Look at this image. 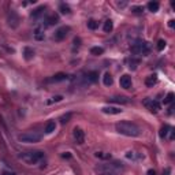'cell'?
Returning a JSON list of instances; mask_svg holds the SVG:
<instances>
[{"label":"cell","mask_w":175,"mask_h":175,"mask_svg":"<svg viewBox=\"0 0 175 175\" xmlns=\"http://www.w3.org/2000/svg\"><path fill=\"white\" fill-rule=\"evenodd\" d=\"M115 129L119 134H123L126 137H138L141 134V129L136 123H131L127 120H122L115 125Z\"/></svg>","instance_id":"6da1fadb"},{"label":"cell","mask_w":175,"mask_h":175,"mask_svg":"<svg viewBox=\"0 0 175 175\" xmlns=\"http://www.w3.org/2000/svg\"><path fill=\"white\" fill-rule=\"evenodd\" d=\"M97 171H99L100 175H119L123 171V166H122V163L114 162L111 164H103V166H100L97 168Z\"/></svg>","instance_id":"7a4b0ae2"},{"label":"cell","mask_w":175,"mask_h":175,"mask_svg":"<svg viewBox=\"0 0 175 175\" xmlns=\"http://www.w3.org/2000/svg\"><path fill=\"white\" fill-rule=\"evenodd\" d=\"M19 159L26 164H36L44 157V153L41 150H30V152H23L19 155Z\"/></svg>","instance_id":"3957f363"},{"label":"cell","mask_w":175,"mask_h":175,"mask_svg":"<svg viewBox=\"0 0 175 175\" xmlns=\"http://www.w3.org/2000/svg\"><path fill=\"white\" fill-rule=\"evenodd\" d=\"M19 141L25 142V144H36L38 141H41L43 138V134L40 131H34V130H29V131H25L19 136Z\"/></svg>","instance_id":"277c9868"},{"label":"cell","mask_w":175,"mask_h":175,"mask_svg":"<svg viewBox=\"0 0 175 175\" xmlns=\"http://www.w3.org/2000/svg\"><path fill=\"white\" fill-rule=\"evenodd\" d=\"M149 49H150L149 43L142 41V40H138V41H136V43L130 47L131 53H134V55H142V56H146V55L149 53Z\"/></svg>","instance_id":"5b68a950"},{"label":"cell","mask_w":175,"mask_h":175,"mask_svg":"<svg viewBox=\"0 0 175 175\" xmlns=\"http://www.w3.org/2000/svg\"><path fill=\"white\" fill-rule=\"evenodd\" d=\"M69 33H70V27L69 26H62V27H59L56 31H55V40L56 41H63L64 38L69 36Z\"/></svg>","instance_id":"8992f818"},{"label":"cell","mask_w":175,"mask_h":175,"mask_svg":"<svg viewBox=\"0 0 175 175\" xmlns=\"http://www.w3.org/2000/svg\"><path fill=\"white\" fill-rule=\"evenodd\" d=\"M73 136H74L77 144H83V141H85V133H83V130H82V129H79V127H75Z\"/></svg>","instance_id":"52a82bcc"},{"label":"cell","mask_w":175,"mask_h":175,"mask_svg":"<svg viewBox=\"0 0 175 175\" xmlns=\"http://www.w3.org/2000/svg\"><path fill=\"white\" fill-rule=\"evenodd\" d=\"M119 83H120V86L123 88V89H130L131 85H133V82H131V77L130 75H122L120 77V79H119Z\"/></svg>","instance_id":"ba28073f"},{"label":"cell","mask_w":175,"mask_h":175,"mask_svg":"<svg viewBox=\"0 0 175 175\" xmlns=\"http://www.w3.org/2000/svg\"><path fill=\"white\" fill-rule=\"evenodd\" d=\"M144 104L149 108L152 112H159V111H160V104H159V101H156V100H145Z\"/></svg>","instance_id":"9c48e42d"},{"label":"cell","mask_w":175,"mask_h":175,"mask_svg":"<svg viewBox=\"0 0 175 175\" xmlns=\"http://www.w3.org/2000/svg\"><path fill=\"white\" fill-rule=\"evenodd\" d=\"M8 25L11 26V27H17L19 25V18L14 11H11V13L8 14Z\"/></svg>","instance_id":"30bf717a"},{"label":"cell","mask_w":175,"mask_h":175,"mask_svg":"<svg viewBox=\"0 0 175 175\" xmlns=\"http://www.w3.org/2000/svg\"><path fill=\"white\" fill-rule=\"evenodd\" d=\"M101 111L104 114H108V115H118V114L122 112V110L118 107H103Z\"/></svg>","instance_id":"8fae6325"},{"label":"cell","mask_w":175,"mask_h":175,"mask_svg":"<svg viewBox=\"0 0 175 175\" xmlns=\"http://www.w3.org/2000/svg\"><path fill=\"white\" fill-rule=\"evenodd\" d=\"M156 83H157V75L156 74H152V75H149V77L145 78V85L148 88H153Z\"/></svg>","instance_id":"7c38bea8"},{"label":"cell","mask_w":175,"mask_h":175,"mask_svg":"<svg viewBox=\"0 0 175 175\" xmlns=\"http://www.w3.org/2000/svg\"><path fill=\"white\" fill-rule=\"evenodd\" d=\"M110 101L111 103H118V104H127L130 103V100L125 97V96H115V97H110Z\"/></svg>","instance_id":"4fadbf2b"},{"label":"cell","mask_w":175,"mask_h":175,"mask_svg":"<svg viewBox=\"0 0 175 175\" xmlns=\"http://www.w3.org/2000/svg\"><path fill=\"white\" fill-rule=\"evenodd\" d=\"M64 79H67V75L64 74V73H57L52 78H49L47 82H60V81H64Z\"/></svg>","instance_id":"5bb4252c"},{"label":"cell","mask_w":175,"mask_h":175,"mask_svg":"<svg viewBox=\"0 0 175 175\" xmlns=\"http://www.w3.org/2000/svg\"><path fill=\"white\" fill-rule=\"evenodd\" d=\"M99 79V73L97 71H90L86 74V81L88 82H96Z\"/></svg>","instance_id":"9a60e30c"},{"label":"cell","mask_w":175,"mask_h":175,"mask_svg":"<svg viewBox=\"0 0 175 175\" xmlns=\"http://www.w3.org/2000/svg\"><path fill=\"white\" fill-rule=\"evenodd\" d=\"M126 157L127 159H131V160H141L144 159V156L141 153H137V152H127L126 153Z\"/></svg>","instance_id":"2e32d148"},{"label":"cell","mask_w":175,"mask_h":175,"mask_svg":"<svg viewBox=\"0 0 175 175\" xmlns=\"http://www.w3.org/2000/svg\"><path fill=\"white\" fill-rule=\"evenodd\" d=\"M55 130H56V123H55L53 120L48 122L47 126H45V133H47V134H51V133H53Z\"/></svg>","instance_id":"e0dca14e"},{"label":"cell","mask_w":175,"mask_h":175,"mask_svg":"<svg viewBox=\"0 0 175 175\" xmlns=\"http://www.w3.org/2000/svg\"><path fill=\"white\" fill-rule=\"evenodd\" d=\"M33 56H34V51L31 49V48H29V47H26L25 49H23V57H25L26 60H30V59H33Z\"/></svg>","instance_id":"ac0fdd59"},{"label":"cell","mask_w":175,"mask_h":175,"mask_svg":"<svg viewBox=\"0 0 175 175\" xmlns=\"http://www.w3.org/2000/svg\"><path fill=\"white\" fill-rule=\"evenodd\" d=\"M112 82H114V79H112V77H111V74H110V73H106L104 77H103V83H104L106 86H111Z\"/></svg>","instance_id":"d6986e66"},{"label":"cell","mask_w":175,"mask_h":175,"mask_svg":"<svg viewBox=\"0 0 175 175\" xmlns=\"http://www.w3.org/2000/svg\"><path fill=\"white\" fill-rule=\"evenodd\" d=\"M47 25L48 26H52V25H56L57 22H59V17L57 15H49L48 18H47Z\"/></svg>","instance_id":"ffe728a7"},{"label":"cell","mask_w":175,"mask_h":175,"mask_svg":"<svg viewBox=\"0 0 175 175\" xmlns=\"http://www.w3.org/2000/svg\"><path fill=\"white\" fill-rule=\"evenodd\" d=\"M114 29V23L111 19H108V21H106L104 22V26H103V30L106 31V33H111Z\"/></svg>","instance_id":"44dd1931"},{"label":"cell","mask_w":175,"mask_h":175,"mask_svg":"<svg viewBox=\"0 0 175 175\" xmlns=\"http://www.w3.org/2000/svg\"><path fill=\"white\" fill-rule=\"evenodd\" d=\"M146 7H148V10H149L150 13H156L160 6H159V3H157V1H149Z\"/></svg>","instance_id":"7402d4cb"},{"label":"cell","mask_w":175,"mask_h":175,"mask_svg":"<svg viewBox=\"0 0 175 175\" xmlns=\"http://www.w3.org/2000/svg\"><path fill=\"white\" fill-rule=\"evenodd\" d=\"M140 63H141V60H140V59H137V57H131L130 60H129V67H130L131 70H136Z\"/></svg>","instance_id":"603a6c76"},{"label":"cell","mask_w":175,"mask_h":175,"mask_svg":"<svg viewBox=\"0 0 175 175\" xmlns=\"http://www.w3.org/2000/svg\"><path fill=\"white\" fill-rule=\"evenodd\" d=\"M34 37L36 40H44V27H37L36 30H34Z\"/></svg>","instance_id":"cb8c5ba5"},{"label":"cell","mask_w":175,"mask_h":175,"mask_svg":"<svg viewBox=\"0 0 175 175\" xmlns=\"http://www.w3.org/2000/svg\"><path fill=\"white\" fill-rule=\"evenodd\" d=\"M44 11H45V7H38L37 10H34V11H33V13L30 14L31 15V18H37V17H40V15H41V14L44 13Z\"/></svg>","instance_id":"d4e9b609"},{"label":"cell","mask_w":175,"mask_h":175,"mask_svg":"<svg viewBox=\"0 0 175 175\" xmlns=\"http://www.w3.org/2000/svg\"><path fill=\"white\" fill-rule=\"evenodd\" d=\"M96 157L103 159V160H110V159H111V153H106V152H96Z\"/></svg>","instance_id":"484cf974"},{"label":"cell","mask_w":175,"mask_h":175,"mask_svg":"<svg viewBox=\"0 0 175 175\" xmlns=\"http://www.w3.org/2000/svg\"><path fill=\"white\" fill-rule=\"evenodd\" d=\"M103 52H104V49H103L101 47H93V48L90 49V53L94 55V56H99V55H101Z\"/></svg>","instance_id":"4316f807"},{"label":"cell","mask_w":175,"mask_h":175,"mask_svg":"<svg viewBox=\"0 0 175 175\" xmlns=\"http://www.w3.org/2000/svg\"><path fill=\"white\" fill-rule=\"evenodd\" d=\"M174 97H175V94L172 93V92H170V93L166 96V99H164V104H171V103L174 101Z\"/></svg>","instance_id":"83f0119b"},{"label":"cell","mask_w":175,"mask_h":175,"mask_svg":"<svg viewBox=\"0 0 175 175\" xmlns=\"http://www.w3.org/2000/svg\"><path fill=\"white\" fill-rule=\"evenodd\" d=\"M88 27H89L90 30H96V29L99 27V23H97L96 21H93V19H90V21L88 22Z\"/></svg>","instance_id":"f1b7e54d"},{"label":"cell","mask_w":175,"mask_h":175,"mask_svg":"<svg viewBox=\"0 0 175 175\" xmlns=\"http://www.w3.org/2000/svg\"><path fill=\"white\" fill-rule=\"evenodd\" d=\"M59 10H60V13H62V14H70V13H71V11H70V7L66 6L64 3H62V4H60Z\"/></svg>","instance_id":"f546056e"},{"label":"cell","mask_w":175,"mask_h":175,"mask_svg":"<svg viewBox=\"0 0 175 175\" xmlns=\"http://www.w3.org/2000/svg\"><path fill=\"white\" fill-rule=\"evenodd\" d=\"M168 130H170V126H163L162 127V130H160V137L162 138H166L167 137V133H168Z\"/></svg>","instance_id":"4dcf8cb0"},{"label":"cell","mask_w":175,"mask_h":175,"mask_svg":"<svg viewBox=\"0 0 175 175\" xmlns=\"http://www.w3.org/2000/svg\"><path fill=\"white\" fill-rule=\"evenodd\" d=\"M70 118H71V114H66V115H63L62 118H60V123H62V125L67 123V122L70 120Z\"/></svg>","instance_id":"1f68e13d"},{"label":"cell","mask_w":175,"mask_h":175,"mask_svg":"<svg viewBox=\"0 0 175 175\" xmlns=\"http://www.w3.org/2000/svg\"><path fill=\"white\" fill-rule=\"evenodd\" d=\"M166 41H164V40H159V41H157V49L159 51H163L164 49V48H166Z\"/></svg>","instance_id":"d6a6232c"},{"label":"cell","mask_w":175,"mask_h":175,"mask_svg":"<svg viewBox=\"0 0 175 175\" xmlns=\"http://www.w3.org/2000/svg\"><path fill=\"white\" fill-rule=\"evenodd\" d=\"M63 100V96H53L52 100H49L48 103H57V101H62Z\"/></svg>","instance_id":"836d02e7"},{"label":"cell","mask_w":175,"mask_h":175,"mask_svg":"<svg viewBox=\"0 0 175 175\" xmlns=\"http://www.w3.org/2000/svg\"><path fill=\"white\" fill-rule=\"evenodd\" d=\"M133 11H134V13H141V11H144V8H142V7H134Z\"/></svg>","instance_id":"e575fe53"},{"label":"cell","mask_w":175,"mask_h":175,"mask_svg":"<svg viewBox=\"0 0 175 175\" xmlns=\"http://www.w3.org/2000/svg\"><path fill=\"white\" fill-rule=\"evenodd\" d=\"M168 26H170V27H174V26H175V21H174V19H170V21H168Z\"/></svg>","instance_id":"d590c367"},{"label":"cell","mask_w":175,"mask_h":175,"mask_svg":"<svg viewBox=\"0 0 175 175\" xmlns=\"http://www.w3.org/2000/svg\"><path fill=\"white\" fill-rule=\"evenodd\" d=\"M170 172H171V168H168V167H167V168L163 171V175H170Z\"/></svg>","instance_id":"8d00e7d4"},{"label":"cell","mask_w":175,"mask_h":175,"mask_svg":"<svg viewBox=\"0 0 175 175\" xmlns=\"http://www.w3.org/2000/svg\"><path fill=\"white\" fill-rule=\"evenodd\" d=\"M1 175H17V174H15V172H10V171H3Z\"/></svg>","instance_id":"74e56055"},{"label":"cell","mask_w":175,"mask_h":175,"mask_svg":"<svg viewBox=\"0 0 175 175\" xmlns=\"http://www.w3.org/2000/svg\"><path fill=\"white\" fill-rule=\"evenodd\" d=\"M148 175H156V171H155V170H149V171H148Z\"/></svg>","instance_id":"f35d334b"},{"label":"cell","mask_w":175,"mask_h":175,"mask_svg":"<svg viewBox=\"0 0 175 175\" xmlns=\"http://www.w3.org/2000/svg\"><path fill=\"white\" fill-rule=\"evenodd\" d=\"M74 43L77 44V45H79V43H81V40H79V38H75V40H74Z\"/></svg>","instance_id":"ab89813d"},{"label":"cell","mask_w":175,"mask_h":175,"mask_svg":"<svg viewBox=\"0 0 175 175\" xmlns=\"http://www.w3.org/2000/svg\"><path fill=\"white\" fill-rule=\"evenodd\" d=\"M63 157H67V159H69V157H71V155H70V153H64V155H63Z\"/></svg>","instance_id":"60d3db41"}]
</instances>
